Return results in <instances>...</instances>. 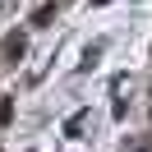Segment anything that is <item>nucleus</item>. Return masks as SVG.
<instances>
[{"label": "nucleus", "mask_w": 152, "mask_h": 152, "mask_svg": "<svg viewBox=\"0 0 152 152\" xmlns=\"http://www.w3.org/2000/svg\"><path fill=\"white\" fill-rule=\"evenodd\" d=\"M5 56H23V32H10V37H5Z\"/></svg>", "instance_id": "nucleus-1"}, {"label": "nucleus", "mask_w": 152, "mask_h": 152, "mask_svg": "<svg viewBox=\"0 0 152 152\" xmlns=\"http://www.w3.org/2000/svg\"><path fill=\"white\" fill-rule=\"evenodd\" d=\"M10 120H14V102L5 97V102H0V124H10Z\"/></svg>", "instance_id": "nucleus-2"}]
</instances>
